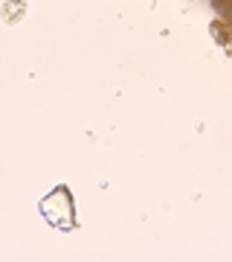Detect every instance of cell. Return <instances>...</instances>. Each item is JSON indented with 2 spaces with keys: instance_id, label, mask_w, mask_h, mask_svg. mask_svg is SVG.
I'll list each match as a JSON object with an SVG mask.
<instances>
[{
  "instance_id": "cell-2",
  "label": "cell",
  "mask_w": 232,
  "mask_h": 262,
  "mask_svg": "<svg viewBox=\"0 0 232 262\" xmlns=\"http://www.w3.org/2000/svg\"><path fill=\"white\" fill-rule=\"evenodd\" d=\"M20 12H27V3H23V0H12L9 6H6V20H9V24H15Z\"/></svg>"
},
{
  "instance_id": "cell-1",
  "label": "cell",
  "mask_w": 232,
  "mask_h": 262,
  "mask_svg": "<svg viewBox=\"0 0 232 262\" xmlns=\"http://www.w3.org/2000/svg\"><path fill=\"white\" fill-rule=\"evenodd\" d=\"M38 213L44 215L46 222L58 230H75V201H73V192L64 187V184H58L49 195L41 198V204H38Z\"/></svg>"
}]
</instances>
